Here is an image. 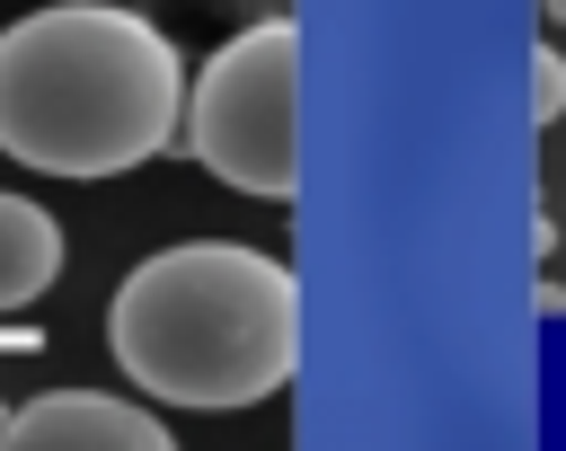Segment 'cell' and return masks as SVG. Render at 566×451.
<instances>
[{
	"label": "cell",
	"instance_id": "2",
	"mask_svg": "<svg viewBox=\"0 0 566 451\" xmlns=\"http://www.w3.org/2000/svg\"><path fill=\"white\" fill-rule=\"evenodd\" d=\"M115 371L168 407H265L301 371V274L248 239H177L106 301Z\"/></svg>",
	"mask_w": 566,
	"mask_h": 451
},
{
	"label": "cell",
	"instance_id": "3",
	"mask_svg": "<svg viewBox=\"0 0 566 451\" xmlns=\"http://www.w3.org/2000/svg\"><path fill=\"white\" fill-rule=\"evenodd\" d=\"M186 150L256 203H292L301 186V27L256 18L186 71Z\"/></svg>",
	"mask_w": 566,
	"mask_h": 451
},
{
	"label": "cell",
	"instance_id": "4",
	"mask_svg": "<svg viewBox=\"0 0 566 451\" xmlns=\"http://www.w3.org/2000/svg\"><path fill=\"white\" fill-rule=\"evenodd\" d=\"M9 451H168V416L106 389H44L0 416Z\"/></svg>",
	"mask_w": 566,
	"mask_h": 451
},
{
	"label": "cell",
	"instance_id": "7",
	"mask_svg": "<svg viewBox=\"0 0 566 451\" xmlns=\"http://www.w3.org/2000/svg\"><path fill=\"white\" fill-rule=\"evenodd\" d=\"M548 27H566V0H548Z\"/></svg>",
	"mask_w": 566,
	"mask_h": 451
},
{
	"label": "cell",
	"instance_id": "1",
	"mask_svg": "<svg viewBox=\"0 0 566 451\" xmlns=\"http://www.w3.org/2000/svg\"><path fill=\"white\" fill-rule=\"evenodd\" d=\"M0 150L35 177H124L186 150V53L124 0L0 27Z\"/></svg>",
	"mask_w": 566,
	"mask_h": 451
},
{
	"label": "cell",
	"instance_id": "5",
	"mask_svg": "<svg viewBox=\"0 0 566 451\" xmlns=\"http://www.w3.org/2000/svg\"><path fill=\"white\" fill-rule=\"evenodd\" d=\"M53 283H62V221L35 195L0 186V310H27Z\"/></svg>",
	"mask_w": 566,
	"mask_h": 451
},
{
	"label": "cell",
	"instance_id": "6",
	"mask_svg": "<svg viewBox=\"0 0 566 451\" xmlns=\"http://www.w3.org/2000/svg\"><path fill=\"white\" fill-rule=\"evenodd\" d=\"M557 115H566V53L531 44V124H557Z\"/></svg>",
	"mask_w": 566,
	"mask_h": 451
}]
</instances>
